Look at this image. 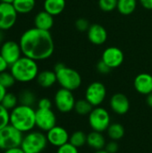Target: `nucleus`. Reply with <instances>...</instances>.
Wrapping results in <instances>:
<instances>
[{"label":"nucleus","mask_w":152,"mask_h":153,"mask_svg":"<svg viewBox=\"0 0 152 153\" xmlns=\"http://www.w3.org/2000/svg\"><path fill=\"white\" fill-rule=\"evenodd\" d=\"M22 55L35 61L49 58L55 50V43L50 31L36 27L25 30L19 40Z\"/></svg>","instance_id":"nucleus-1"},{"label":"nucleus","mask_w":152,"mask_h":153,"mask_svg":"<svg viewBox=\"0 0 152 153\" xmlns=\"http://www.w3.org/2000/svg\"><path fill=\"white\" fill-rule=\"evenodd\" d=\"M10 125L22 134L32 131L36 126V110L32 107L19 104L10 111Z\"/></svg>","instance_id":"nucleus-2"},{"label":"nucleus","mask_w":152,"mask_h":153,"mask_svg":"<svg viewBox=\"0 0 152 153\" xmlns=\"http://www.w3.org/2000/svg\"><path fill=\"white\" fill-rule=\"evenodd\" d=\"M10 72L19 82H30L35 80L39 73L37 61L24 56L10 66Z\"/></svg>","instance_id":"nucleus-3"},{"label":"nucleus","mask_w":152,"mask_h":153,"mask_svg":"<svg viewBox=\"0 0 152 153\" xmlns=\"http://www.w3.org/2000/svg\"><path fill=\"white\" fill-rule=\"evenodd\" d=\"M57 82L61 88L73 91L82 85V76L76 70L66 66L63 63L56 64L54 67Z\"/></svg>","instance_id":"nucleus-4"},{"label":"nucleus","mask_w":152,"mask_h":153,"mask_svg":"<svg viewBox=\"0 0 152 153\" xmlns=\"http://www.w3.org/2000/svg\"><path fill=\"white\" fill-rule=\"evenodd\" d=\"M47 135L37 131H30L23 136L21 147L25 153H40L47 144Z\"/></svg>","instance_id":"nucleus-5"},{"label":"nucleus","mask_w":152,"mask_h":153,"mask_svg":"<svg viewBox=\"0 0 152 153\" xmlns=\"http://www.w3.org/2000/svg\"><path fill=\"white\" fill-rule=\"evenodd\" d=\"M23 139L22 133L8 125L0 130V150L6 151L8 149L20 147Z\"/></svg>","instance_id":"nucleus-6"},{"label":"nucleus","mask_w":152,"mask_h":153,"mask_svg":"<svg viewBox=\"0 0 152 153\" xmlns=\"http://www.w3.org/2000/svg\"><path fill=\"white\" fill-rule=\"evenodd\" d=\"M89 124L92 131L103 133L111 124L108 111L102 107H95L89 115Z\"/></svg>","instance_id":"nucleus-7"},{"label":"nucleus","mask_w":152,"mask_h":153,"mask_svg":"<svg viewBox=\"0 0 152 153\" xmlns=\"http://www.w3.org/2000/svg\"><path fill=\"white\" fill-rule=\"evenodd\" d=\"M54 102L56 108L59 112L69 113L74 109L76 100L74 95L73 94V91L61 88L56 92Z\"/></svg>","instance_id":"nucleus-8"},{"label":"nucleus","mask_w":152,"mask_h":153,"mask_svg":"<svg viewBox=\"0 0 152 153\" xmlns=\"http://www.w3.org/2000/svg\"><path fill=\"white\" fill-rule=\"evenodd\" d=\"M107 96V89L100 82H91L86 89L85 99L95 108L99 107L105 100Z\"/></svg>","instance_id":"nucleus-9"},{"label":"nucleus","mask_w":152,"mask_h":153,"mask_svg":"<svg viewBox=\"0 0 152 153\" xmlns=\"http://www.w3.org/2000/svg\"><path fill=\"white\" fill-rule=\"evenodd\" d=\"M18 13L13 4L0 3V30L12 29L17 21Z\"/></svg>","instance_id":"nucleus-10"},{"label":"nucleus","mask_w":152,"mask_h":153,"mask_svg":"<svg viewBox=\"0 0 152 153\" xmlns=\"http://www.w3.org/2000/svg\"><path fill=\"white\" fill-rule=\"evenodd\" d=\"M22 48L19 42L13 40H7L2 43L0 48V55L5 60V62L11 66L17 60L22 57Z\"/></svg>","instance_id":"nucleus-11"},{"label":"nucleus","mask_w":152,"mask_h":153,"mask_svg":"<svg viewBox=\"0 0 152 153\" xmlns=\"http://www.w3.org/2000/svg\"><path fill=\"white\" fill-rule=\"evenodd\" d=\"M56 126V117L52 109L36 110V126L43 132H47Z\"/></svg>","instance_id":"nucleus-12"},{"label":"nucleus","mask_w":152,"mask_h":153,"mask_svg":"<svg viewBox=\"0 0 152 153\" xmlns=\"http://www.w3.org/2000/svg\"><path fill=\"white\" fill-rule=\"evenodd\" d=\"M101 60L106 63L111 69L119 67L125 60V55L123 50L116 47L107 48L101 56Z\"/></svg>","instance_id":"nucleus-13"},{"label":"nucleus","mask_w":152,"mask_h":153,"mask_svg":"<svg viewBox=\"0 0 152 153\" xmlns=\"http://www.w3.org/2000/svg\"><path fill=\"white\" fill-rule=\"evenodd\" d=\"M46 135L48 143L57 148L69 143L70 135L67 130L59 126H56L52 129L47 131Z\"/></svg>","instance_id":"nucleus-14"},{"label":"nucleus","mask_w":152,"mask_h":153,"mask_svg":"<svg viewBox=\"0 0 152 153\" xmlns=\"http://www.w3.org/2000/svg\"><path fill=\"white\" fill-rule=\"evenodd\" d=\"M110 108L117 115H125L130 109V100L123 93H116L110 99Z\"/></svg>","instance_id":"nucleus-15"},{"label":"nucleus","mask_w":152,"mask_h":153,"mask_svg":"<svg viewBox=\"0 0 152 153\" xmlns=\"http://www.w3.org/2000/svg\"><path fill=\"white\" fill-rule=\"evenodd\" d=\"M133 86L142 95H149L152 92V75L148 73L139 74L133 81Z\"/></svg>","instance_id":"nucleus-16"},{"label":"nucleus","mask_w":152,"mask_h":153,"mask_svg":"<svg viewBox=\"0 0 152 153\" xmlns=\"http://www.w3.org/2000/svg\"><path fill=\"white\" fill-rule=\"evenodd\" d=\"M88 39L93 45H102L104 44L108 39V31L100 24L95 23L90 26L88 31H87Z\"/></svg>","instance_id":"nucleus-17"},{"label":"nucleus","mask_w":152,"mask_h":153,"mask_svg":"<svg viewBox=\"0 0 152 153\" xmlns=\"http://www.w3.org/2000/svg\"><path fill=\"white\" fill-rule=\"evenodd\" d=\"M34 25L38 29L49 31L54 25V16L45 10L40 11L34 18Z\"/></svg>","instance_id":"nucleus-18"},{"label":"nucleus","mask_w":152,"mask_h":153,"mask_svg":"<svg viewBox=\"0 0 152 153\" xmlns=\"http://www.w3.org/2000/svg\"><path fill=\"white\" fill-rule=\"evenodd\" d=\"M36 80L38 84L42 88H50L57 82L56 72L51 70H44L39 72Z\"/></svg>","instance_id":"nucleus-19"},{"label":"nucleus","mask_w":152,"mask_h":153,"mask_svg":"<svg viewBox=\"0 0 152 153\" xmlns=\"http://www.w3.org/2000/svg\"><path fill=\"white\" fill-rule=\"evenodd\" d=\"M106 140L102 133L92 131L87 135V144L93 150L99 151L105 149Z\"/></svg>","instance_id":"nucleus-20"},{"label":"nucleus","mask_w":152,"mask_h":153,"mask_svg":"<svg viewBox=\"0 0 152 153\" xmlns=\"http://www.w3.org/2000/svg\"><path fill=\"white\" fill-rule=\"evenodd\" d=\"M65 0H44V10L53 16L59 15L65 8Z\"/></svg>","instance_id":"nucleus-21"},{"label":"nucleus","mask_w":152,"mask_h":153,"mask_svg":"<svg viewBox=\"0 0 152 153\" xmlns=\"http://www.w3.org/2000/svg\"><path fill=\"white\" fill-rule=\"evenodd\" d=\"M137 7V0H118L116 9L123 15L132 14Z\"/></svg>","instance_id":"nucleus-22"},{"label":"nucleus","mask_w":152,"mask_h":153,"mask_svg":"<svg viewBox=\"0 0 152 153\" xmlns=\"http://www.w3.org/2000/svg\"><path fill=\"white\" fill-rule=\"evenodd\" d=\"M36 4V0H14L13 5L18 13H30Z\"/></svg>","instance_id":"nucleus-23"},{"label":"nucleus","mask_w":152,"mask_h":153,"mask_svg":"<svg viewBox=\"0 0 152 153\" xmlns=\"http://www.w3.org/2000/svg\"><path fill=\"white\" fill-rule=\"evenodd\" d=\"M125 133V127L120 123L110 124V126H108V128L107 130V134L112 141L121 140L124 137Z\"/></svg>","instance_id":"nucleus-24"},{"label":"nucleus","mask_w":152,"mask_h":153,"mask_svg":"<svg viewBox=\"0 0 152 153\" xmlns=\"http://www.w3.org/2000/svg\"><path fill=\"white\" fill-rule=\"evenodd\" d=\"M93 108L94 107L86 99H83V100H76L73 110L80 116H86V115L89 116Z\"/></svg>","instance_id":"nucleus-25"},{"label":"nucleus","mask_w":152,"mask_h":153,"mask_svg":"<svg viewBox=\"0 0 152 153\" xmlns=\"http://www.w3.org/2000/svg\"><path fill=\"white\" fill-rule=\"evenodd\" d=\"M69 143L76 148H82L87 143V134L82 131H76L70 135Z\"/></svg>","instance_id":"nucleus-26"},{"label":"nucleus","mask_w":152,"mask_h":153,"mask_svg":"<svg viewBox=\"0 0 152 153\" xmlns=\"http://www.w3.org/2000/svg\"><path fill=\"white\" fill-rule=\"evenodd\" d=\"M18 102H19V99L15 94L12 92H6L1 102V105L4 107L7 110L11 111L18 106Z\"/></svg>","instance_id":"nucleus-27"},{"label":"nucleus","mask_w":152,"mask_h":153,"mask_svg":"<svg viewBox=\"0 0 152 153\" xmlns=\"http://www.w3.org/2000/svg\"><path fill=\"white\" fill-rule=\"evenodd\" d=\"M18 99H19L20 104L25 105V106H30V107H32V105L36 101L35 94L30 90H24L23 91H22L21 94L19 95Z\"/></svg>","instance_id":"nucleus-28"},{"label":"nucleus","mask_w":152,"mask_h":153,"mask_svg":"<svg viewBox=\"0 0 152 153\" xmlns=\"http://www.w3.org/2000/svg\"><path fill=\"white\" fill-rule=\"evenodd\" d=\"M15 79L13 76V74H11V72H3L0 74V84L4 87L5 89L11 88L12 86H13V84L15 83Z\"/></svg>","instance_id":"nucleus-29"},{"label":"nucleus","mask_w":152,"mask_h":153,"mask_svg":"<svg viewBox=\"0 0 152 153\" xmlns=\"http://www.w3.org/2000/svg\"><path fill=\"white\" fill-rule=\"evenodd\" d=\"M118 0H99V7L104 12H111L117 7Z\"/></svg>","instance_id":"nucleus-30"},{"label":"nucleus","mask_w":152,"mask_h":153,"mask_svg":"<svg viewBox=\"0 0 152 153\" xmlns=\"http://www.w3.org/2000/svg\"><path fill=\"white\" fill-rule=\"evenodd\" d=\"M10 125V111L0 104V130Z\"/></svg>","instance_id":"nucleus-31"},{"label":"nucleus","mask_w":152,"mask_h":153,"mask_svg":"<svg viewBox=\"0 0 152 153\" xmlns=\"http://www.w3.org/2000/svg\"><path fill=\"white\" fill-rule=\"evenodd\" d=\"M90 26V25L89 23V21L85 18H79L75 22V28L77 29V30L81 32L88 31Z\"/></svg>","instance_id":"nucleus-32"},{"label":"nucleus","mask_w":152,"mask_h":153,"mask_svg":"<svg viewBox=\"0 0 152 153\" xmlns=\"http://www.w3.org/2000/svg\"><path fill=\"white\" fill-rule=\"evenodd\" d=\"M56 153H79V152H78V148H76L70 143H67L58 147Z\"/></svg>","instance_id":"nucleus-33"},{"label":"nucleus","mask_w":152,"mask_h":153,"mask_svg":"<svg viewBox=\"0 0 152 153\" xmlns=\"http://www.w3.org/2000/svg\"><path fill=\"white\" fill-rule=\"evenodd\" d=\"M97 70L99 74H108L110 73V71L112 70L106 63H104L102 60L99 61L97 64Z\"/></svg>","instance_id":"nucleus-34"},{"label":"nucleus","mask_w":152,"mask_h":153,"mask_svg":"<svg viewBox=\"0 0 152 153\" xmlns=\"http://www.w3.org/2000/svg\"><path fill=\"white\" fill-rule=\"evenodd\" d=\"M52 108V102L47 98H42L38 102V108L41 109H51Z\"/></svg>","instance_id":"nucleus-35"},{"label":"nucleus","mask_w":152,"mask_h":153,"mask_svg":"<svg viewBox=\"0 0 152 153\" xmlns=\"http://www.w3.org/2000/svg\"><path fill=\"white\" fill-rule=\"evenodd\" d=\"M118 144L116 141H111L108 143H106L105 150L108 153H116L118 152Z\"/></svg>","instance_id":"nucleus-36"},{"label":"nucleus","mask_w":152,"mask_h":153,"mask_svg":"<svg viewBox=\"0 0 152 153\" xmlns=\"http://www.w3.org/2000/svg\"><path fill=\"white\" fill-rule=\"evenodd\" d=\"M9 65L5 62V60L2 57V56L0 55V74L6 71V69L8 68Z\"/></svg>","instance_id":"nucleus-37"},{"label":"nucleus","mask_w":152,"mask_h":153,"mask_svg":"<svg viewBox=\"0 0 152 153\" xmlns=\"http://www.w3.org/2000/svg\"><path fill=\"white\" fill-rule=\"evenodd\" d=\"M141 4L148 10H152V0H139Z\"/></svg>","instance_id":"nucleus-38"},{"label":"nucleus","mask_w":152,"mask_h":153,"mask_svg":"<svg viewBox=\"0 0 152 153\" xmlns=\"http://www.w3.org/2000/svg\"><path fill=\"white\" fill-rule=\"evenodd\" d=\"M4 153H25L24 151L22 149V147H15L12 149H8L6 151H4Z\"/></svg>","instance_id":"nucleus-39"},{"label":"nucleus","mask_w":152,"mask_h":153,"mask_svg":"<svg viewBox=\"0 0 152 153\" xmlns=\"http://www.w3.org/2000/svg\"><path fill=\"white\" fill-rule=\"evenodd\" d=\"M6 89L4 88V87H3L1 84H0V104H1V102H2V100H3V99H4V95L6 94Z\"/></svg>","instance_id":"nucleus-40"},{"label":"nucleus","mask_w":152,"mask_h":153,"mask_svg":"<svg viewBox=\"0 0 152 153\" xmlns=\"http://www.w3.org/2000/svg\"><path fill=\"white\" fill-rule=\"evenodd\" d=\"M146 102H147V105L152 108V92L150 93L149 95H147V98H146Z\"/></svg>","instance_id":"nucleus-41"},{"label":"nucleus","mask_w":152,"mask_h":153,"mask_svg":"<svg viewBox=\"0 0 152 153\" xmlns=\"http://www.w3.org/2000/svg\"><path fill=\"white\" fill-rule=\"evenodd\" d=\"M4 30H0V43H3L4 42V33H3Z\"/></svg>","instance_id":"nucleus-42"},{"label":"nucleus","mask_w":152,"mask_h":153,"mask_svg":"<svg viewBox=\"0 0 152 153\" xmlns=\"http://www.w3.org/2000/svg\"><path fill=\"white\" fill-rule=\"evenodd\" d=\"M14 0H0L1 3H6V4H13Z\"/></svg>","instance_id":"nucleus-43"},{"label":"nucleus","mask_w":152,"mask_h":153,"mask_svg":"<svg viewBox=\"0 0 152 153\" xmlns=\"http://www.w3.org/2000/svg\"><path fill=\"white\" fill-rule=\"evenodd\" d=\"M95 153H108L105 149H103V150H99V151H96V152Z\"/></svg>","instance_id":"nucleus-44"},{"label":"nucleus","mask_w":152,"mask_h":153,"mask_svg":"<svg viewBox=\"0 0 152 153\" xmlns=\"http://www.w3.org/2000/svg\"><path fill=\"white\" fill-rule=\"evenodd\" d=\"M0 3H1V2H0Z\"/></svg>","instance_id":"nucleus-45"}]
</instances>
